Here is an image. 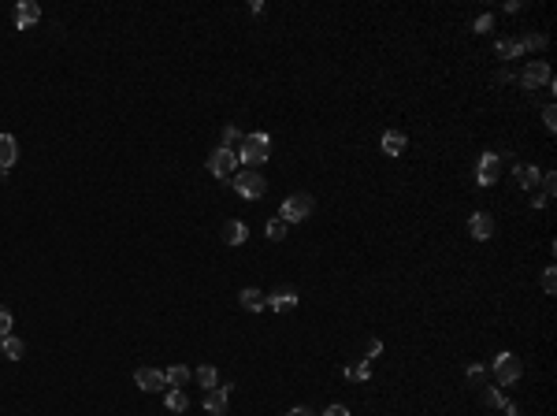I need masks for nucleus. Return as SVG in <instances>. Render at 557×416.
<instances>
[{
  "label": "nucleus",
  "mask_w": 557,
  "mask_h": 416,
  "mask_svg": "<svg viewBox=\"0 0 557 416\" xmlns=\"http://www.w3.org/2000/svg\"><path fill=\"white\" fill-rule=\"evenodd\" d=\"M268 152H271V138L264 134V130H256V134H245V138H242V145H238V160H242V164H249V167H256V164H264V160H268Z\"/></svg>",
  "instance_id": "1"
},
{
  "label": "nucleus",
  "mask_w": 557,
  "mask_h": 416,
  "mask_svg": "<svg viewBox=\"0 0 557 416\" xmlns=\"http://www.w3.org/2000/svg\"><path fill=\"white\" fill-rule=\"evenodd\" d=\"M313 208H316V201L308 197V193H290V197L279 204V219H282L287 227H290V223H301V219L313 216Z\"/></svg>",
  "instance_id": "2"
},
{
  "label": "nucleus",
  "mask_w": 557,
  "mask_h": 416,
  "mask_svg": "<svg viewBox=\"0 0 557 416\" xmlns=\"http://www.w3.org/2000/svg\"><path fill=\"white\" fill-rule=\"evenodd\" d=\"M230 186H235L242 197H249V201H256V197H264V190H268V178L256 171V167H245V171H238V178H230Z\"/></svg>",
  "instance_id": "3"
},
{
  "label": "nucleus",
  "mask_w": 557,
  "mask_h": 416,
  "mask_svg": "<svg viewBox=\"0 0 557 416\" xmlns=\"http://www.w3.org/2000/svg\"><path fill=\"white\" fill-rule=\"evenodd\" d=\"M209 171H212L216 178H227V182H230V175L238 171V152H230V149H223V145L212 149V152H209Z\"/></svg>",
  "instance_id": "4"
},
{
  "label": "nucleus",
  "mask_w": 557,
  "mask_h": 416,
  "mask_svg": "<svg viewBox=\"0 0 557 416\" xmlns=\"http://www.w3.org/2000/svg\"><path fill=\"white\" fill-rule=\"evenodd\" d=\"M494 375H498V383H502V386H513V383L524 375L520 357H513V353H498V357H494Z\"/></svg>",
  "instance_id": "5"
},
{
  "label": "nucleus",
  "mask_w": 557,
  "mask_h": 416,
  "mask_svg": "<svg viewBox=\"0 0 557 416\" xmlns=\"http://www.w3.org/2000/svg\"><path fill=\"white\" fill-rule=\"evenodd\" d=\"M520 82H524V89H539V86L553 89V74L546 67V60H531L524 67V74H520Z\"/></svg>",
  "instance_id": "6"
},
{
  "label": "nucleus",
  "mask_w": 557,
  "mask_h": 416,
  "mask_svg": "<svg viewBox=\"0 0 557 416\" xmlns=\"http://www.w3.org/2000/svg\"><path fill=\"white\" fill-rule=\"evenodd\" d=\"M502 178V156L498 152H483L479 156V167H476V182L479 186H494Z\"/></svg>",
  "instance_id": "7"
},
{
  "label": "nucleus",
  "mask_w": 557,
  "mask_h": 416,
  "mask_svg": "<svg viewBox=\"0 0 557 416\" xmlns=\"http://www.w3.org/2000/svg\"><path fill=\"white\" fill-rule=\"evenodd\" d=\"M134 383L145 390V394H157V390H167V379H164V372H157V368H138L134 372Z\"/></svg>",
  "instance_id": "8"
},
{
  "label": "nucleus",
  "mask_w": 557,
  "mask_h": 416,
  "mask_svg": "<svg viewBox=\"0 0 557 416\" xmlns=\"http://www.w3.org/2000/svg\"><path fill=\"white\" fill-rule=\"evenodd\" d=\"M468 230H472V238H476V242L494 238V216H490V212H476V216L468 219Z\"/></svg>",
  "instance_id": "9"
},
{
  "label": "nucleus",
  "mask_w": 557,
  "mask_h": 416,
  "mask_svg": "<svg viewBox=\"0 0 557 416\" xmlns=\"http://www.w3.org/2000/svg\"><path fill=\"white\" fill-rule=\"evenodd\" d=\"M227 394H230L227 386L204 390V412H209V416H227Z\"/></svg>",
  "instance_id": "10"
},
{
  "label": "nucleus",
  "mask_w": 557,
  "mask_h": 416,
  "mask_svg": "<svg viewBox=\"0 0 557 416\" xmlns=\"http://www.w3.org/2000/svg\"><path fill=\"white\" fill-rule=\"evenodd\" d=\"M37 19H41V8H37L34 0H19V4H15V26H19V30H30Z\"/></svg>",
  "instance_id": "11"
},
{
  "label": "nucleus",
  "mask_w": 557,
  "mask_h": 416,
  "mask_svg": "<svg viewBox=\"0 0 557 416\" xmlns=\"http://www.w3.org/2000/svg\"><path fill=\"white\" fill-rule=\"evenodd\" d=\"M238 301H242V308H249V312H264L268 308V294L256 290V286H245V290L238 294Z\"/></svg>",
  "instance_id": "12"
},
{
  "label": "nucleus",
  "mask_w": 557,
  "mask_h": 416,
  "mask_svg": "<svg viewBox=\"0 0 557 416\" xmlns=\"http://www.w3.org/2000/svg\"><path fill=\"white\" fill-rule=\"evenodd\" d=\"M15 156H19V145H15V138H11V134H0V175H4L8 167L15 164Z\"/></svg>",
  "instance_id": "13"
},
{
  "label": "nucleus",
  "mask_w": 557,
  "mask_h": 416,
  "mask_svg": "<svg viewBox=\"0 0 557 416\" xmlns=\"http://www.w3.org/2000/svg\"><path fill=\"white\" fill-rule=\"evenodd\" d=\"M245 238H249V230H245L242 219H227V223H223V242L227 245H242Z\"/></svg>",
  "instance_id": "14"
},
{
  "label": "nucleus",
  "mask_w": 557,
  "mask_h": 416,
  "mask_svg": "<svg viewBox=\"0 0 557 416\" xmlns=\"http://www.w3.org/2000/svg\"><path fill=\"white\" fill-rule=\"evenodd\" d=\"M513 175H516V182H520L524 190H535V186H539V178H542V171H539V167H531V164H516V171H513Z\"/></svg>",
  "instance_id": "15"
},
{
  "label": "nucleus",
  "mask_w": 557,
  "mask_h": 416,
  "mask_svg": "<svg viewBox=\"0 0 557 416\" xmlns=\"http://www.w3.org/2000/svg\"><path fill=\"white\" fill-rule=\"evenodd\" d=\"M294 305H297V290H279V294L268 297V308H271V312H287V308H294Z\"/></svg>",
  "instance_id": "16"
},
{
  "label": "nucleus",
  "mask_w": 557,
  "mask_h": 416,
  "mask_svg": "<svg viewBox=\"0 0 557 416\" xmlns=\"http://www.w3.org/2000/svg\"><path fill=\"white\" fill-rule=\"evenodd\" d=\"M383 152L386 156H401L405 152V134H401V130H386L383 134Z\"/></svg>",
  "instance_id": "17"
},
{
  "label": "nucleus",
  "mask_w": 557,
  "mask_h": 416,
  "mask_svg": "<svg viewBox=\"0 0 557 416\" xmlns=\"http://www.w3.org/2000/svg\"><path fill=\"white\" fill-rule=\"evenodd\" d=\"M193 375H197V383H201L204 390H212V386H219V375H216V368H212V364H201V368L193 372Z\"/></svg>",
  "instance_id": "18"
},
{
  "label": "nucleus",
  "mask_w": 557,
  "mask_h": 416,
  "mask_svg": "<svg viewBox=\"0 0 557 416\" xmlns=\"http://www.w3.org/2000/svg\"><path fill=\"white\" fill-rule=\"evenodd\" d=\"M164 401H167V409H171V412H186V405H190V401H186V394H183L178 386H171V390H167V398H164Z\"/></svg>",
  "instance_id": "19"
},
{
  "label": "nucleus",
  "mask_w": 557,
  "mask_h": 416,
  "mask_svg": "<svg viewBox=\"0 0 557 416\" xmlns=\"http://www.w3.org/2000/svg\"><path fill=\"white\" fill-rule=\"evenodd\" d=\"M0 349H4V357H8V360H19V357H22V338L8 334L4 342H0Z\"/></svg>",
  "instance_id": "20"
},
{
  "label": "nucleus",
  "mask_w": 557,
  "mask_h": 416,
  "mask_svg": "<svg viewBox=\"0 0 557 416\" xmlns=\"http://www.w3.org/2000/svg\"><path fill=\"white\" fill-rule=\"evenodd\" d=\"M368 375H372V364L368 360H357V364H349V368H346V379H353V383L368 379Z\"/></svg>",
  "instance_id": "21"
},
{
  "label": "nucleus",
  "mask_w": 557,
  "mask_h": 416,
  "mask_svg": "<svg viewBox=\"0 0 557 416\" xmlns=\"http://www.w3.org/2000/svg\"><path fill=\"white\" fill-rule=\"evenodd\" d=\"M164 379H167V386H183V383L190 379V368L175 364V368H167V372H164Z\"/></svg>",
  "instance_id": "22"
},
{
  "label": "nucleus",
  "mask_w": 557,
  "mask_h": 416,
  "mask_svg": "<svg viewBox=\"0 0 557 416\" xmlns=\"http://www.w3.org/2000/svg\"><path fill=\"white\" fill-rule=\"evenodd\" d=\"M264 234H268L271 242H282V238H287V223H282V219H271V223L264 227Z\"/></svg>",
  "instance_id": "23"
},
{
  "label": "nucleus",
  "mask_w": 557,
  "mask_h": 416,
  "mask_svg": "<svg viewBox=\"0 0 557 416\" xmlns=\"http://www.w3.org/2000/svg\"><path fill=\"white\" fill-rule=\"evenodd\" d=\"M520 52H524L520 41H498V56H505V60H516Z\"/></svg>",
  "instance_id": "24"
},
{
  "label": "nucleus",
  "mask_w": 557,
  "mask_h": 416,
  "mask_svg": "<svg viewBox=\"0 0 557 416\" xmlns=\"http://www.w3.org/2000/svg\"><path fill=\"white\" fill-rule=\"evenodd\" d=\"M235 141L242 145V134H238V126H223V149H230V152H235Z\"/></svg>",
  "instance_id": "25"
},
{
  "label": "nucleus",
  "mask_w": 557,
  "mask_h": 416,
  "mask_svg": "<svg viewBox=\"0 0 557 416\" xmlns=\"http://www.w3.org/2000/svg\"><path fill=\"white\" fill-rule=\"evenodd\" d=\"M520 48H546V37H542V34H527V37H520Z\"/></svg>",
  "instance_id": "26"
},
{
  "label": "nucleus",
  "mask_w": 557,
  "mask_h": 416,
  "mask_svg": "<svg viewBox=\"0 0 557 416\" xmlns=\"http://www.w3.org/2000/svg\"><path fill=\"white\" fill-rule=\"evenodd\" d=\"M11 327H15V323H11V312L0 308V342H4V338L11 334Z\"/></svg>",
  "instance_id": "27"
},
{
  "label": "nucleus",
  "mask_w": 557,
  "mask_h": 416,
  "mask_svg": "<svg viewBox=\"0 0 557 416\" xmlns=\"http://www.w3.org/2000/svg\"><path fill=\"white\" fill-rule=\"evenodd\" d=\"M542 290H546V294L557 290V268H546V271H542Z\"/></svg>",
  "instance_id": "28"
},
{
  "label": "nucleus",
  "mask_w": 557,
  "mask_h": 416,
  "mask_svg": "<svg viewBox=\"0 0 557 416\" xmlns=\"http://www.w3.org/2000/svg\"><path fill=\"white\" fill-rule=\"evenodd\" d=\"M542 123H546V130H557V108H553V104L542 108Z\"/></svg>",
  "instance_id": "29"
},
{
  "label": "nucleus",
  "mask_w": 557,
  "mask_h": 416,
  "mask_svg": "<svg viewBox=\"0 0 557 416\" xmlns=\"http://www.w3.org/2000/svg\"><path fill=\"white\" fill-rule=\"evenodd\" d=\"M483 401H487V405H498V409L505 405V398L498 394V390H483Z\"/></svg>",
  "instance_id": "30"
},
{
  "label": "nucleus",
  "mask_w": 557,
  "mask_h": 416,
  "mask_svg": "<svg viewBox=\"0 0 557 416\" xmlns=\"http://www.w3.org/2000/svg\"><path fill=\"white\" fill-rule=\"evenodd\" d=\"M365 353H368L365 360L372 364V357H379V353H383V342H379V338H372V342H368V349H365Z\"/></svg>",
  "instance_id": "31"
},
{
  "label": "nucleus",
  "mask_w": 557,
  "mask_h": 416,
  "mask_svg": "<svg viewBox=\"0 0 557 416\" xmlns=\"http://www.w3.org/2000/svg\"><path fill=\"white\" fill-rule=\"evenodd\" d=\"M490 22H494L490 15H479V19H476V34H487V30H490Z\"/></svg>",
  "instance_id": "32"
},
{
  "label": "nucleus",
  "mask_w": 557,
  "mask_h": 416,
  "mask_svg": "<svg viewBox=\"0 0 557 416\" xmlns=\"http://www.w3.org/2000/svg\"><path fill=\"white\" fill-rule=\"evenodd\" d=\"M323 416H349V409L346 405H327V412H323Z\"/></svg>",
  "instance_id": "33"
},
{
  "label": "nucleus",
  "mask_w": 557,
  "mask_h": 416,
  "mask_svg": "<svg viewBox=\"0 0 557 416\" xmlns=\"http://www.w3.org/2000/svg\"><path fill=\"white\" fill-rule=\"evenodd\" d=\"M287 416H316V412H313V409H308V405H297V409H290Z\"/></svg>",
  "instance_id": "34"
},
{
  "label": "nucleus",
  "mask_w": 557,
  "mask_h": 416,
  "mask_svg": "<svg viewBox=\"0 0 557 416\" xmlns=\"http://www.w3.org/2000/svg\"><path fill=\"white\" fill-rule=\"evenodd\" d=\"M502 416H520V409H516V405H502Z\"/></svg>",
  "instance_id": "35"
}]
</instances>
